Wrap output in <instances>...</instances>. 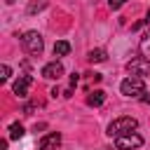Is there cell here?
I'll use <instances>...</instances> for the list:
<instances>
[{
    "instance_id": "obj_1",
    "label": "cell",
    "mask_w": 150,
    "mask_h": 150,
    "mask_svg": "<svg viewBox=\"0 0 150 150\" xmlns=\"http://www.w3.org/2000/svg\"><path fill=\"white\" fill-rule=\"evenodd\" d=\"M136 127H138V120H136V117H117V120H112V122L108 124V131H105V134L112 136V138H117V136L134 134Z\"/></svg>"
},
{
    "instance_id": "obj_2",
    "label": "cell",
    "mask_w": 150,
    "mask_h": 150,
    "mask_svg": "<svg viewBox=\"0 0 150 150\" xmlns=\"http://www.w3.org/2000/svg\"><path fill=\"white\" fill-rule=\"evenodd\" d=\"M120 91H122V96H127V98H141V96L145 94V82H143V77L129 75V77H124V80L120 82Z\"/></svg>"
},
{
    "instance_id": "obj_3",
    "label": "cell",
    "mask_w": 150,
    "mask_h": 150,
    "mask_svg": "<svg viewBox=\"0 0 150 150\" xmlns=\"http://www.w3.org/2000/svg\"><path fill=\"white\" fill-rule=\"evenodd\" d=\"M21 47H23L28 54H33V56L42 54V47H45L42 35H40L38 30H26V33L21 35Z\"/></svg>"
},
{
    "instance_id": "obj_4",
    "label": "cell",
    "mask_w": 150,
    "mask_h": 150,
    "mask_svg": "<svg viewBox=\"0 0 150 150\" xmlns=\"http://www.w3.org/2000/svg\"><path fill=\"white\" fill-rule=\"evenodd\" d=\"M143 145V136L141 134H127V136H117L115 138V148L117 150H136Z\"/></svg>"
},
{
    "instance_id": "obj_5",
    "label": "cell",
    "mask_w": 150,
    "mask_h": 150,
    "mask_svg": "<svg viewBox=\"0 0 150 150\" xmlns=\"http://www.w3.org/2000/svg\"><path fill=\"white\" fill-rule=\"evenodd\" d=\"M127 70H129L131 75H136V77H148V75H150V59L136 56V59H131V61L127 63Z\"/></svg>"
},
{
    "instance_id": "obj_6",
    "label": "cell",
    "mask_w": 150,
    "mask_h": 150,
    "mask_svg": "<svg viewBox=\"0 0 150 150\" xmlns=\"http://www.w3.org/2000/svg\"><path fill=\"white\" fill-rule=\"evenodd\" d=\"M30 84H33V77H30V75H19V77L14 80V84H12V89H14V94H16L19 98H26Z\"/></svg>"
},
{
    "instance_id": "obj_7",
    "label": "cell",
    "mask_w": 150,
    "mask_h": 150,
    "mask_svg": "<svg viewBox=\"0 0 150 150\" xmlns=\"http://www.w3.org/2000/svg\"><path fill=\"white\" fill-rule=\"evenodd\" d=\"M61 75H63L61 61H49V63L42 66V77H47V80H59Z\"/></svg>"
},
{
    "instance_id": "obj_8",
    "label": "cell",
    "mask_w": 150,
    "mask_h": 150,
    "mask_svg": "<svg viewBox=\"0 0 150 150\" xmlns=\"http://www.w3.org/2000/svg\"><path fill=\"white\" fill-rule=\"evenodd\" d=\"M59 145H61V134L59 131H52V134L40 138V150H56Z\"/></svg>"
},
{
    "instance_id": "obj_9",
    "label": "cell",
    "mask_w": 150,
    "mask_h": 150,
    "mask_svg": "<svg viewBox=\"0 0 150 150\" xmlns=\"http://www.w3.org/2000/svg\"><path fill=\"white\" fill-rule=\"evenodd\" d=\"M103 101H105V91H101V89H96V91H91L87 96V105H91V108L103 105Z\"/></svg>"
},
{
    "instance_id": "obj_10",
    "label": "cell",
    "mask_w": 150,
    "mask_h": 150,
    "mask_svg": "<svg viewBox=\"0 0 150 150\" xmlns=\"http://www.w3.org/2000/svg\"><path fill=\"white\" fill-rule=\"evenodd\" d=\"M70 54V42L68 40H56L54 42V56H68Z\"/></svg>"
},
{
    "instance_id": "obj_11",
    "label": "cell",
    "mask_w": 150,
    "mask_h": 150,
    "mask_svg": "<svg viewBox=\"0 0 150 150\" xmlns=\"http://www.w3.org/2000/svg\"><path fill=\"white\" fill-rule=\"evenodd\" d=\"M105 59H108L105 49H91V52L87 54V61H89V63H103Z\"/></svg>"
},
{
    "instance_id": "obj_12",
    "label": "cell",
    "mask_w": 150,
    "mask_h": 150,
    "mask_svg": "<svg viewBox=\"0 0 150 150\" xmlns=\"http://www.w3.org/2000/svg\"><path fill=\"white\" fill-rule=\"evenodd\" d=\"M138 49H141L143 56H150V30L143 33V38H141V42H138Z\"/></svg>"
},
{
    "instance_id": "obj_13",
    "label": "cell",
    "mask_w": 150,
    "mask_h": 150,
    "mask_svg": "<svg viewBox=\"0 0 150 150\" xmlns=\"http://www.w3.org/2000/svg\"><path fill=\"white\" fill-rule=\"evenodd\" d=\"M26 131H23V127L19 124V122H14V124H9V138L12 141H16V138H21Z\"/></svg>"
},
{
    "instance_id": "obj_14",
    "label": "cell",
    "mask_w": 150,
    "mask_h": 150,
    "mask_svg": "<svg viewBox=\"0 0 150 150\" xmlns=\"http://www.w3.org/2000/svg\"><path fill=\"white\" fill-rule=\"evenodd\" d=\"M45 5H47L45 0H40V2H30L26 12H28V14H35V12H40V9H45Z\"/></svg>"
},
{
    "instance_id": "obj_15",
    "label": "cell",
    "mask_w": 150,
    "mask_h": 150,
    "mask_svg": "<svg viewBox=\"0 0 150 150\" xmlns=\"http://www.w3.org/2000/svg\"><path fill=\"white\" fill-rule=\"evenodd\" d=\"M9 75H12V68H9L7 63H2V66H0V80H2V82H7V80H9Z\"/></svg>"
},
{
    "instance_id": "obj_16",
    "label": "cell",
    "mask_w": 150,
    "mask_h": 150,
    "mask_svg": "<svg viewBox=\"0 0 150 150\" xmlns=\"http://www.w3.org/2000/svg\"><path fill=\"white\" fill-rule=\"evenodd\" d=\"M127 0H108V5H110V9H120L122 5H124Z\"/></svg>"
},
{
    "instance_id": "obj_17",
    "label": "cell",
    "mask_w": 150,
    "mask_h": 150,
    "mask_svg": "<svg viewBox=\"0 0 150 150\" xmlns=\"http://www.w3.org/2000/svg\"><path fill=\"white\" fill-rule=\"evenodd\" d=\"M77 82H80V73H73V75H70V84H73V87H75V84H77Z\"/></svg>"
},
{
    "instance_id": "obj_18",
    "label": "cell",
    "mask_w": 150,
    "mask_h": 150,
    "mask_svg": "<svg viewBox=\"0 0 150 150\" xmlns=\"http://www.w3.org/2000/svg\"><path fill=\"white\" fill-rule=\"evenodd\" d=\"M7 143H9V138H2L0 141V150H7Z\"/></svg>"
},
{
    "instance_id": "obj_19",
    "label": "cell",
    "mask_w": 150,
    "mask_h": 150,
    "mask_svg": "<svg viewBox=\"0 0 150 150\" xmlns=\"http://www.w3.org/2000/svg\"><path fill=\"white\" fill-rule=\"evenodd\" d=\"M141 101H143L145 105H150V94H143V96H141Z\"/></svg>"
},
{
    "instance_id": "obj_20",
    "label": "cell",
    "mask_w": 150,
    "mask_h": 150,
    "mask_svg": "<svg viewBox=\"0 0 150 150\" xmlns=\"http://www.w3.org/2000/svg\"><path fill=\"white\" fill-rule=\"evenodd\" d=\"M145 21H148V23H150V12H148V16H145Z\"/></svg>"
}]
</instances>
